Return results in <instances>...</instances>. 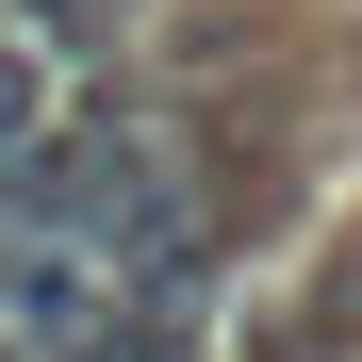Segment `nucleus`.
<instances>
[{
    "instance_id": "obj_1",
    "label": "nucleus",
    "mask_w": 362,
    "mask_h": 362,
    "mask_svg": "<svg viewBox=\"0 0 362 362\" xmlns=\"http://www.w3.org/2000/svg\"><path fill=\"white\" fill-rule=\"evenodd\" d=\"M0 230H66V247H99L132 296H198V264H214V198H198V165H181L165 115H83V132H49L17 165V198H0Z\"/></svg>"
},
{
    "instance_id": "obj_2",
    "label": "nucleus",
    "mask_w": 362,
    "mask_h": 362,
    "mask_svg": "<svg viewBox=\"0 0 362 362\" xmlns=\"http://www.w3.org/2000/svg\"><path fill=\"white\" fill-rule=\"evenodd\" d=\"M66 362H198V346H181V296H165V313H148V296H132V313H115L99 346H66Z\"/></svg>"
}]
</instances>
